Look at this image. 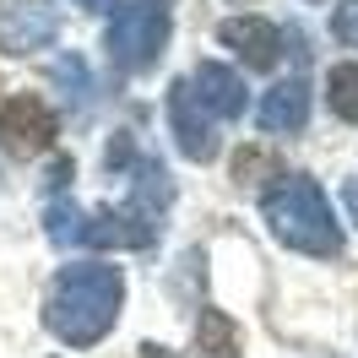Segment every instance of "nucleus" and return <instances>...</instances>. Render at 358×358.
Masks as SVG:
<instances>
[{"label": "nucleus", "instance_id": "obj_11", "mask_svg": "<svg viewBox=\"0 0 358 358\" xmlns=\"http://www.w3.org/2000/svg\"><path fill=\"white\" fill-rule=\"evenodd\" d=\"M196 348L201 358H239V336H234V320L223 310H201V326H196Z\"/></svg>", "mask_w": 358, "mask_h": 358}, {"label": "nucleus", "instance_id": "obj_13", "mask_svg": "<svg viewBox=\"0 0 358 358\" xmlns=\"http://www.w3.org/2000/svg\"><path fill=\"white\" fill-rule=\"evenodd\" d=\"M326 98H331V114H336V120L358 125V60L331 66V76H326Z\"/></svg>", "mask_w": 358, "mask_h": 358}, {"label": "nucleus", "instance_id": "obj_10", "mask_svg": "<svg viewBox=\"0 0 358 358\" xmlns=\"http://www.w3.org/2000/svg\"><path fill=\"white\" fill-rule=\"evenodd\" d=\"M310 120V82L304 76H288L255 103V125L261 131H304Z\"/></svg>", "mask_w": 358, "mask_h": 358}, {"label": "nucleus", "instance_id": "obj_18", "mask_svg": "<svg viewBox=\"0 0 358 358\" xmlns=\"http://www.w3.org/2000/svg\"><path fill=\"white\" fill-rule=\"evenodd\" d=\"M141 353H147V358H163V348H152V342H147V348H141Z\"/></svg>", "mask_w": 358, "mask_h": 358}, {"label": "nucleus", "instance_id": "obj_9", "mask_svg": "<svg viewBox=\"0 0 358 358\" xmlns=\"http://www.w3.org/2000/svg\"><path fill=\"white\" fill-rule=\"evenodd\" d=\"M190 87H196V98H201V109L212 114V120H239V114L250 109L245 76L234 66H223V60H201L196 76H190Z\"/></svg>", "mask_w": 358, "mask_h": 358}, {"label": "nucleus", "instance_id": "obj_16", "mask_svg": "<svg viewBox=\"0 0 358 358\" xmlns=\"http://www.w3.org/2000/svg\"><path fill=\"white\" fill-rule=\"evenodd\" d=\"M342 206H348V217L358 223V179H348V185H342Z\"/></svg>", "mask_w": 358, "mask_h": 358}, {"label": "nucleus", "instance_id": "obj_12", "mask_svg": "<svg viewBox=\"0 0 358 358\" xmlns=\"http://www.w3.org/2000/svg\"><path fill=\"white\" fill-rule=\"evenodd\" d=\"M49 76H55V87L66 92L71 109H87V103H92V71H87L82 55H60V60L49 66Z\"/></svg>", "mask_w": 358, "mask_h": 358}, {"label": "nucleus", "instance_id": "obj_5", "mask_svg": "<svg viewBox=\"0 0 358 358\" xmlns=\"http://www.w3.org/2000/svg\"><path fill=\"white\" fill-rule=\"evenodd\" d=\"M55 131H60V120H55V109L38 92H17V98L0 103V147L6 152H17V157L44 152L55 141Z\"/></svg>", "mask_w": 358, "mask_h": 358}, {"label": "nucleus", "instance_id": "obj_2", "mask_svg": "<svg viewBox=\"0 0 358 358\" xmlns=\"http://www.w3.org/2000/svg\"><path fill=\"white\" fill-rule=\"evenodd\" d=\"M261 217H266V228L288 250H299V255H320V261L342 255V223H336L326 190H320L315 179H304V174L282 179V185L266 196Z\"/></svg>", "mask_w": 358, "mask_h": 358}, {"label": "nucleus", "instance_id": "obj_7", "mask_svg": "<svg viewBox=\"0 0 358 358\" xmlns=\"http://www.w3.org/2000/svg\"><path fill=\"white\" fill-rule=\"evenodd\" d=\"M60 38V11L49 0H0V55H33Z\"/></svg>", "mask_w": 358, "mask_h": 358}, {"label": "nucleus", "instance_id": "obj_15", "mask_svg": "<svg viewBox=\"0 0 358 358\" xmlns=\"http://www.w3.org/2000/svg\"><path fill=\"white\" fill-rule=\"evenodd\" d=\"M331 33H336V44L358 49V0H342L331 11Z\"/></svg>", "mask_w": 358, "mask_h": 358}, {"label": "nucleus", "instance_id": "obj_1", "mask_svg": "<svg viewBox=\"0 0 358 358\" xmlns=\"http://www.w3.org/2000/svg\"><path fill=\"white\" fill-rule=\"evenodd\" d=\"M120 304H125V277H120V266L76 261V266H60V277L49 282L44 326L60 336L66 348H92V342H103L109 326L120 320Z\"/></svg>", "mask_w": 358, "mask_h": 358}, {"label": "nucleus", "instance_id": "obj_17", "mask_svg": "<svg viewBox=\"0 0 358 358\" xmlns=\"http://www.w3.org/2000/svg\"><path fill=\"white\" fill-rule=\"evenodd\" d=\"M76 6H82V11H120L125 0H76Z\"/></svg>", "mask_w": 358, "mask_h": 358}, {"label": "nucleus", "instance_id": "obj_8", "mask_svg": "<svg viewBox=\"0 0 358 358\" xmlns=\"http://www.w3.org/2000/svg\"><path fill=\"white\" fill-rule=\"evenodd\" d=\"M217 44L234 49V55L255 71H271L282 60V33H277L266 17H228V22L217 27Z\"/></svg>", "mask_w": 358, "mask_h": 358}, {"label": "nucleus", "instance_id": "obj_14", "mask_svg": "<svg viewBox=\"0 0 358 358\" xmlns=\"http://www.w3.org/2000/svg\"><path fill=\"white\" fill-rule=\"evenodd\" d=\"M44 234L55 239V245H76V234H82V206L71 201L66 190L49 201V212H44Z\"/></svg>", "mask_w": 358, "mask_h": 358}, {"label": "nucleus", "instance_id": "obj_3", "mask_svg": "<svg viewBox=\"0 0 358 358\" xmlns=\"http://www.w3.org/2000/svg\"><path fill=\"white\" fill-rule=\"evenodd\" d=\"M169 33H174V11L169 0H125L109 22V55L125 76H141V71L157 66V55L169 49Z\"/></svg>", "mask_w": 358, "mask_h": 358}, {"label": "nucleus", "instance_id": "obj_6", "mask_svg": "<svg viewBox=\"0 0 358 358\" xmlns=\"http://www.w3.org/2000/svg\"><path fill=\"white\" fill-rule=\"evenodd\" d=\"M169 136L190 163H212L217 157V120L201 109V98L190 82H169Z\"/></svg>", "mask_w": 358, "mask_h": 358}, {"label": "nucleus", "instance_id": "obj_4", "mask_svg": "<svg viewBox=\"0 0 358 358\" xmlns=\"http://www.w3.org/2000/svg\"><path fill=\"white\" fill-rule=\"evenodd\" d=\"M152 239H157V223L136 201L82 212V234H76V245L87 250H147Z\"/></svg>", "mask_w": 358, "mask_h": 358}]
</instances>
